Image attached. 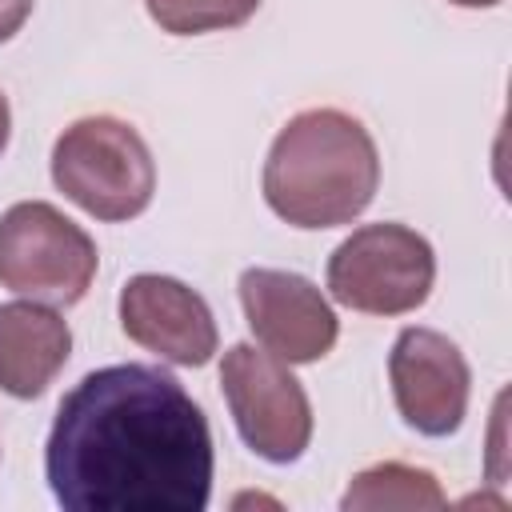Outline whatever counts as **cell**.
I'll use <instances>...</instances> for the list:
<instances>
[{
    "mask_svg": "<svg viewBox=\"0 0 512 512\" xmlns=\"http://www.w3.org/2000/svg\"><path fill=\"white\" fill-rule=\"evenodd\" d=\"M44 476L68 512H204L212 496L204 408L164 368H96L56 408Z\"/></svg>",
    "mask_w": 512,
    "mask_h": 512,
    "instance_id": "cell-1",
    "label": "cell"
},
{
    "mask_svg": "<svg viewBox=\"0 0 512 512\" xmlns=\"http://www.w3.org/2000/svg\"><path fill=\"white\" fill-rule=\"evenodd\" d=\"M380 188V152L368 128L340 108L296 112L264 160V200L292 228L352 224Z\"/></svg>",
    "mask_w": 512,
    "mask_h": 512,
    "instance_id": "cell-2",
    "label": "cell"
},
{
    "mask_svg": "<svg viewBox=\"0 0 512 512\" xmlns=\"http://www.w3.org/2000/svg\"><path fill=\"white\" fill-rule=\"evenodd\" d=\"M52 180L88 216L120 224L152 204L156 164L128 120L84 116L60 132L52 148Z\"/></svg>",
    "mask_w": 512,
    "mask_h": 512,
    "instance_id": "cell-3",
    "label": "cell"
},
{
    "mask_svg": "<svg viewBox=\"0 0 512 512\" xmlns=\"http://www.w3.org/2000/svg\"><path fill=\"white\" fill-rule=\"evenodd\" d=\"M92 236L44 200H20L0 216V284L16 296L68 308L96 276Z\"/></svg>",
    "mask_w": 512,
    "mask_h": 512,
    "instance_id": "cell-4",
    "label": "cell"
},
{
    "mask_svg": "<svg viewBox=\"0 0 512 512\" xmlns=\"http://www.w3.org/2000/svg\"><path fill=\"white\" fill-rule=\"evenodd\" d=\"M436 280L432 244L404 224H364L328 260V292L336 304L368 316L416 312Z\"/></svg>",
    "mask_w": 512,
    "mask_h": 512,
    "instance_id": "cell-5",
    "label": "cell"
},
{
    "mask_svg": "<svg viewBox=\"0 0 512 512\" xmlns=\"http://www.w3.org/2000/svg\"><path fill=\"white\" fill-rule=\"evenodd\" d=\"M220 388L240 440L272 464H292L312 440V404L280 356L256 344H232L220 364Z\"/></svg>",
    "mask_w": 512,
    "mask_h": 512,
    "instance_id": "cell-6",
    "label": "cell"
},
{
    "mask_svg": "<svg viewBox=\"0 0 512 512\" xmlns=\"http://www.w3.org/2000/svg\"><path fill=\"white\" fill-rule=\"evenodd\" d=\"M396 408L420 436H452L464 424L472 372L464 352L436 328H404L388 356Z\"/></svg>",
    "mask_w": 512,
    "mask_h": 512,
    "instance_id": "cell-7",
    "label": "cell"
},
{
    "mask_svg": "<svg viewBox=\"0 0 512 512\" xmlns=\"http://www.w3.org/2000/svg\"><path fill=\"white\" fill-rule=\"evenodd\" d=\"M240 304L256 340L284 364H312L328 356L340 336V320L332 304L300 272L244 268Z\"/></svg>",
    "mask_w": 512,
    "mask_h": 512,
    "instance_id": "cell-8",
    "label": "cell"
},
{
    "mask_svg": "<svg viewBox=\"0 0 512 512\" xmlns=\"http://www.w3.org/2000/svg\"><path fill=\"white\" fill-rule=\"evenodd\" d=\"M120 328L128 340L180 368H204L220 344L204 296L160 272H140L120 288Z\"/></svg>",
    "mask_w": 512,
    "mask_h": 512,
    "instance_id": "cell-9",
    "label": "cell"
},
{
    "mask_svg": "<svg viewBox=\"0 0 512 512\" xmlns=\"http://www.w3.org/2000/svg\"><path fill=\"white\" fill-rule=\"evenodd\" d=\"M72 328L40 300L0 304V388L16 400H36L68 364Z\"/></svg>",
    "mask_w": 512,
    "mask_h": 512,
    "instance_id": "cell-10",
    "label": "cell"
},
{
    "mask_svg": "<svg viewBox=\"0 0 512 512\" xmlns=\"http://www.w3.org/2000/svg\"><path fill=\"white\" fill-rule=\"evenodd\" d=\"M340 508H444V492L428 468L388 460L356 472Z\"/></svg>",
    "mask_w": 512,
    "mask_h": 512,
    "instance_id": "cell-11",
    "label": "cell"
},
{
    "mask_svg": "<svg viewBox=\"0 0 512 512\" xmlns=\"http://www.w3.org/2000/svg\"><path fill=\"white\" fill-rule=\"evenodd\" d=\"M144 4H148V16L172 36L240 28L260 8V0H144Z\"/></svg>",
    "mask_w": 512,
    "mask_h": 512,
    "instance_id": "cell-12",
    "label": "cell"
},
{
    "mask_svg": "<svg viewBox=\"0 0 512 512\" xmlns=\"http://www.w3.org/2000/svg\"><path fill=\"white\" fill-rule=\"evenodd\" d=\"M32 16V0H0V44L12 40Z\"/></svg>",
    "mask_w": 512,
    "mask_h": 512,
    "instance_id": "cell-13",
    "label": "cell"
},
{
    "mask_svg": "<svg viewBox=\"0 0 512 512\" xmlns=\"http://www.w3.org/2000/svg\"><path fill=\"white\" fill-rule=\"evenodd\" d=\"M8 132H12V112H8V96L0 92V152L8 148Z\"/></svg>",
    "mask_w": 512,
    "mask_h": 512,
    "instance_id": "cell-14",
    "label": "cell"
},
{
    "mask_svg": "<svg viewBox=\"0 0 512 512\" xmlns=\"http://www.w3.org/2000/svg\"><path fill=\"white\" fill-rule=\"evenodd\" d=\"M452 4H460V8H492L500 0H452Z\"/></svg>",
    "mask_w": 512,
    "mask_h": 512,
    "instance_id": "cell-15",
    "label": "cell"
}]
</instances>
